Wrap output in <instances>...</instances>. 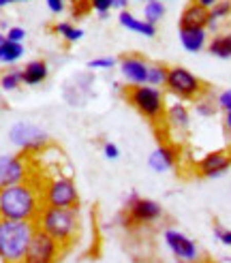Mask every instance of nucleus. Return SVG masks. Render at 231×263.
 I'll return each instance as SVG.
<instances>
[{"mask_svg": "<svg viewBox=\"0 0 231 263\" xmlns=\"http://www.w3.org/2000/svg\"><path fill=\"white\" fill-rule=\"evenodd\" d=\"M43 208L41 189L32 182H17L0 186V218L36 220Z\"/></svg>", "mask_w": 231, "mask_h": 263, "instance_id": "f257e3e1", "label": "nucleus"}, {"mask_svg": "<svg viewBox=\"0 0 231 263\" xmlns=\"http://www.w3.org/2000/svg\"><path fill=\"white\" fill-rule=\"evenodd\" d=\"M36 229L45 231L54 240H58L62 246H69L77 240L82 229L80 220V205L77 208H51L43 205L34 220Z\"/></svg>", "mask_w": 231, "mask_h": 263, "instance_id": "f03ea898", "label": "nucleus"}, {"mask_svg": "<svg viewBox=\"0 0 231 263\" xmlns=\"http://www.w3.org/2000/svg\"><path fill=\"white\" fill-rule=\"evenodd\" d=\"M34 231H36L34 220L0 218V261L22 263Z\"/></svg>", "mask_w": 231, "mask_h": 263, "instance_id": "7ed1b4c3", "label": "nucleus"}, {"mask_svg": "<svg viewBox=\"0 0 231 263\" xmlns=\"http://www.w3.org/2000/svg\"><path fill=\"white\" fill-rule=\"evenodd\" d=\"M126 101L133 109H137L141 116L150 122H163L165 118V109H167V103H165V95L163 90L157 86H148V84H141V86H128L126 88Z\"/></svg>", "mask_w": 231, "mask_h": 263, "instance_id": "20e7f679", "label": "nucleus"}, {"mask_svg": "<svg viewBox=\"0 0 231 263\" xmlns=\"http://www.w3.org/2000/svg\"><path fill=\"white\" fill-rule=\"evenodd\" d=\"M122 220L124 227H131V225H152L163 218V208L159 201H152V199H144L139 197L135 191H131L124 199V210L118 216Z\"/></svg>", "mask_w": 231, "mask_h": 263, "instance_id": "39448f33", "label": "nucleus"}, {"mask_svg": "<svg viewBox=\"0 0 231 263\" xmlns=\"http://www.w3.org/2000/svg\"><path fill=\"white\" fill-rule=\"evenodd\" d=\"M165 88L169 95H174L180 101H195L208 90L199 77L186 67H169Z\"/></svg>", "mask_w": 231, "mask_h": 263, "instance_id": "423d86ee", "label": "nucleus"}, {"mask_svg": "<svg viewBox=\"0 0 231 263\" xmlns=\"http://www.w3.org/2000/svg\"><path fill=\"white\" fill-rule=\"evenodd\" d=\"M43 205L51 208H77L80 205V193L75 182L69 176H56L41 189Z\"/></svg>", "mask_w": 231, "mask_h": 263, "instance_id": "0eeeda50", "label": "nucleus"}, {"mask_svg": "<svg viewBox=\"0 0 231 263\" xmlns=\"http://www.w3.org/2000/svg\"><path fill=\"white\" fill-rule=\"evenodd\" d=\"M62 251L64 246L58 240H54L41 229H36L22 263H58L62 257Z\"/></svg>", "mask_w": 231, "mask_h": 263, "instance_id": "6e6552de", "label": "nucleus"}, {"mask_svg": "<svg viewBox=\"0 0 231 263\" xmlns=\"http://www.w3.org/2000/svg\"><path fill=\"white\" fill-rule=\"evenodd\" d=\"M9 139L13 146H17L22 152H38L47 146V133L45 130L34 124V122H15L11 128H9Z\"/></svg>", "mask_w": 231, "mask_h": 263, "instance_id": "1a4fd4ad", "label": "nucleus"}, {"mask_svg": "<svg viewBox=\"0 0 231 263\" xmlns=\"http://www.w3.org/2000/svg\"><path fill=\"white\" fill-rule=\"evenodd\" d=\"M163 240L165 246L169 248V253L178 259V261H186V263H199L201 259V251L197 242L188 238L186 233L178 231V229H165L163 231Z\"/></svg>", "mask_w": 231, "mask_h": 263, "instance_id": "9d476101", "label": "nucleus"}, {"mask_svg": "<svg viewBox=\"0 0 231 263\" xmlns=\"http://www.w3.org/2000/svg\"><path fill=\"white\" fill-rule=\"evenodd\" d=\"M229 167H231V148H221L201 156L195 165V172L201 178H221L229 172Z\"/></svg>", "mask_w": 231, "mask_h": 263, "instance_id": "9b49d317", "label": "nucleus"}, {"mask_svg": "<svg viewBox=\"0 0 231 263\" xmlns=\"http://www.w3.org/2000/svg\"><path fill=\"white\" fill-rule=\"evenodd\" d=\"M148 67L150 62L139 56V54H126L118 60V69H120V75L122 80L128 84V86H141L148 82Z\"/></svg>", "mask_w": 231, "mask_h": 263, "instance_id": "f8f14e48", "label": "nucleus"}, {"mask_svg": "<svg viewBox=\"0 0 231 263\" xmlns=\"http://www.w3.org/2000/svg\"><path fill=\"white\" fill-rule=\"evenodd\" d=\"M28 163L24 154H3L0 156V186L17 184L28 180Z\"/></svg>", "mask_w": 231, "mask_h": 263, "instance_id": "ddd939ff", "label": "nucleus"}, {"mask_svg": "<svg viewBox=\"0 0 231 263\" xmlns=\"http://www.w3.org/2000/svg\"><path fill=\"white\" fill-rule=\"evenodd\" d=\"M163 120L167 122V126H169L174 133H186L190 128V109L184 105V101L178 99L171 105H167Z\"/></svg>", "mask_w": 231, "mask_h": 263, "instance_id": "4468645a", "label": "nucleus"}, {"mask_svg": "<svg viewBox=\"0 0 231 263\" xmlns=\"http://www.w3.org/2000/svg\"><path fill=\"white\" fill-rule=\"evenodd\" d=\"M178 39H180V45H182L188 54H199V51L208 47L210 32H208V28H180Z\"/></svg>", "mask_w": 231, "mask_h": 263, "instance_id": "2eb2a0df", "label": "nucleus"}, {"mask_svg": "<svg viewBox=\"0 0 231 263\" xmlns=\"http://www.w3.org/2000/svg\"><path fill=\"white\" fill-rule=\"evenodd\" d=\"M176 165H178V150L174 146H169V143H167V146H159L148 156V167L157 174L171 172Z\"/></svg>", "mask_w": 231, "mask_h": 263, "instance_id": "dca6fc26", "label": "nucleus"}, {"mask_svg": "<svg viewBox=\"0 0 231 263\" xmlns=\"http://www.w3.org/2000/svg\"><path fill=\"white\" fill-rule=\"evenodd\" d=\"M118 22L122 28H126L128 32H135L139 36H146V39H152V36H157V26L146 22L144 17H137L133 15L131 11H120L118 13Z\"/></svg>", "mask_w": 231, "mask_h": 263, "instance_id": "f3484780", "label": "nucleus"}, {"mask_svg": "<svg viewBox=\"0 0 231 263\" xmlns=\"http://www.w3.org/2000/svg\"><path fill=\"white\" fill-rule=\"evenodd\" d=\"M205 26H208V9L192 0L180 13V28H205Z\"/></svg>", "mask_w": 231, "mask_h": 263, "instance_id": "a211bd4d", "label": "nucleus"}, {"mask_svg": "<svg viewBox=\"0 0 231 263\" xmlns=\"http://www.w3.org/2000/svg\"><path fill=\"white\" fill-rule=\"evenodd\" d=\"M22 77L26 86H38L49 77V64L45 60H30L22 67Z\"/></svg>", "mask_w": 231, "mask_h": 263, "instance_id": "6ab92c4d", "label": "nucleus"}, {"mask_svg": "<svg viewBox=\"0 0 231 263\" xmlns=\"http://www.w3.org/2000/svg\"><path fill=\"white\" fill-rule=\"evenodd\" d=\"M231 17V0H218V3L208 9V32H218V26Z\"/></svg>", "mask_w": 231, "mask_h": 263, "instance_id": "aec40b11", "label": "nucleus"}, {"mask_svg": "<svg viewBox=\"0 0 231 263\" xmlns=\"http://www.w3.org/2000/svg\"><path fill=\"white\" fill-rule=\"evenodd\" d=\"M210 51V54L214 58H231V30L229 32H216L210 41H208V47H205Z\"/></svg>", "mask_w": 231, "mask_h": 263, "instance_id": "412c9836", "label": "nucleus"}, {"mask_svg": "<svg viewBox=\"0 0 231 263\" xmlns=\"http://www.w3.org/2000/svg\"><path fill=\"white\" fill-rule=\"evenodd\" d=\"M24 56V45L22 43H13V41H7L0 45V64H15L20 62Z\"/></svg>", "mask_w": 231, "mask_h": 263, "instance_id": "4be33fe9", "label": "nucleus"}, {"mask_svg": "<svg viewBox=\"0 0 231 263\" xmlns=\"http://www.w3.org/2000/svg\"><path fill=\"white\" fill-rule=\"evenodd\" d=\"M54 32H56L60 39H64L67 43L82 41L84 34H86L82 28H77V26H73L71 22H60V24H56V26H54Z\"/></svg>", "mask_w": 231, "mask_h": 263, "instance_id": "5701e85b", "label": "nucleus"}, {"mask_svg": "<svg viewBox=\"0 0 231 263\" xmlns=\"http://www.w3.org/2000/svg\"><path fill=\"white\" fill-rule=\"evenodd\" d=\"M192 103H195L192 107H195V111H197L201 118H212V116L218 111L216 97H210V92H208V90H205L203 95H201L199 99H195Z\"/></svg>", "mask_w": 231, "mask_h": 263, "instance_id": "b1692460", "label": "nucleus"}, {"mask_svg": "<svg viewBox=\"0 0 231 263\" xmlns=\"http://www.w3.org/2000/svg\"><path fill=\"white\" fill-rule=\"evenodd\" d=\"M24 86V77H22V69H9L0 75V90L3 92H15Z\"/></svg>", "mask_w": 231, "mask_h": 263, "instance_id": "393cba45", "label": "nucleus"}, {"mask_svg": "<svg viewBox=\"0 0 231 263\" xmlns=\"http://www.w3.org/2000/svg\"><path fill=\"white\" fill-rule=\"evenodd\" d=\"M167 71L169 67H165L161 62H150L148 67V86H157V88H165L167 84Z\"/></svg>", "mask_w": 231, "mask_h": 263, "instance_id": "a878e982", "label": "nucleus"}, {"mask_svg": "<svg viewBox=\"0 0 231 263\" xmlns=\"http://www.w3.org/2000/svg\"><path fill=\"white\" fill-rule=\"evenodd\" d=\"M165 11H167L165 3H161V0H146V5H144V20L157 26L165 17Z\"/></svg>", "mask_w": 231, "mask_h": 263, "instance_id": "bb28decb", "label": "nucleus"}, {"mask_svg": "<svg viewBox=\"0 0 231 263\" xmlns=\"http://www.w3.org/2000/svg\"><path fill=\"white\" fill-rule=\"evenodd\" d=\"M116 64H118V60L111 58V56H99V58H92L88 62V69L90 71H109L116 67Z\"/></svg>", "mask_w": 231, "mask_h": 263, "instance_id": "cd10ccee", "label": "nucleus"}, {"mask_svg": "<svg viewBox=\"0 0 231 263\" xmlns=\"http://www.w3.org/2000/svg\"><path fill=\"white\" fill-rule=\"evenodd\" d=\"M90 9L97 11L99 15L105 20V17H107V13L113 9V0H90Z\"/></svg>", "mask_w": 231, "mask_h": 263, "instance_id": "c85d7f7f", "label": "nucleus"}, {"mask_svg": "<svg viewBox=\"0 0 231 263\" xmlns=\"http://www.w3.org/2000/svg\"><path fill=\"white\" fill-rule=\"evenodd\" d=\"M216 105H218V109L221 111H231V88H225V90H221L216 95Z\"/></svg>", "mask_w": 231, "mask_h": 263, "instance_id": "c756f323", "label": "nucleus"}, {"mask_svg": "<svg viewBox=\"0 0 231 263\" xmlns=\"http://www.w3.org/2000/svg\"><path fill=\"white\" fill-rule=\"evenodd\" d=\"M214 238H216V242H221L223 246L231 248V229H227L223 225H214Z\"/></svg>", "mask_w": 231, "mask_h": 263, "instance_id": "7c9ffc66", "label": "nucleus"}, {"mask_svg": "<svg viewBox=\"0 0 231 263\" xmlns=\"http://www.w3.org/2000/svg\"><path fill=\"white\" fill-rule=\"evenodd\" d=\"M5 34L13 43H24V39H26V30L22 28V26H11V28H7Z\"/></svg>", "mask_w": 231, "mask_h": 263, "instance_id": "2f4dec72", "label": "nucleus"}, {"mask_svg": "<svg viewBox=\"0 0 231 263\" xmlns=\"http://www.w3.org/2000/svg\"><path fill=\"white\" fill-rule=\"evenodd\" d=\"M103 156L109 161H116V159H120V148L116 146L113 141H105L103 143Z\"/></svg>", "mask_w": 231, "mask_h": 263, "instance_id": "473e14b6", "label": "nucleus"}, {"mask_svg": "<svg viewBox=\"0 0 231 263\" xmlns=\"http://www.w3.org/2000/svg\"><path fill=\"white\" fill-rule=\"evenodd\" d=\"M45 5L54 15H60V13L67 9V0H45Z\"/></svg>", "mask_w": 231, "mask_h": 263, "instance_id": "72a5a7b5", "label": "nucleus"}, {"mask_svg": "<svg viewBox=\"0 0 231 263\" xmlns=\"http://www.w3.org/2000/svg\"><path fill=\"white\" fill-rule=\"evenodd\" d=\"M126 7H128V0H113L116 11H126Z\"/></svg>", "mask_w": 231, "mask_h": 263, "instance_id": "f704fd0d", "label": "nucleus"}, {"mask_svg": "<svg viewBox=\"0 0 231 263\" xmlns=\"http://www.w3.org/2000/svg\"><path fill=\"white\" fill-rule=\"evenodd\" d=\"M195 3H199V5L205 7V9H212V7L218 3V0H195Z\"/></svg>", "mask_w": 231, "mask_h": 263, "instance_id": "c9c22d12", "label": "nucleus"}, {"mask_svg": "<svg viewBox=\"0 0 231 263\" xmlns=\"http://www.w3.org/2000/svg\"><path fill=\"white\" fill-rule=\"evenodd\" d=\"M223 122H225V128H227V133L231 135V111H227V114H225V120H223Z\"/></svg>", "mask_w": 231, "mask_h": 263, "instance_id": "e433bc0d", "label": "nucleus"}, {"mask_svg": "<svg viewBox=\"0 0 231 263\" xmlns=\"http://www.w3.org/2000/svg\"><path fill=\"white\" fill-rule=\"evenodd\" d=\"M5 41H7V34H5V32H0V45H3Z\"/></svg>", "mask_w": 231, "mask_h": 263, "instance_id": "4c0bfd02", "label": "nucleus"}, {"mask_svg": "<svg viewBox=\"0 0 231 263\" xmlns=\"http://www.w3.org/2000/svg\"><path fill=\"white\" fill-rule=\"evenodd\" d=\"M7 5H11V0H0V9L7 7Z\"/></svg>", "mask_w": 231, "mask_h": 263, "instance_id": "58836bf2", "label": "nucleus"}, {"mask_svg": "<svg viewBox=\"0 0 231 263\" xmlns=\"http://www.w3.org/2000/svg\"><path fill=\"white\" fill-rule=\"evenodd\" d=\"M11 3H28V0H11Z\"/></svg>", "mask_w": 231, "mask_h": 263, "instance_id": "ea45409f", "label": "nucleus"}, {"mask_svg": "<svg viewBox=\"0 0 231 263\" xmlns=\"http://www.w3.org/2000/svg\"><path fill=\"white\" fill-rule=\"evenodd\" d=\"M174 263H186V261H174Z\"/></svg>", "mask_w": 231, "mask_h": 263, "instance_id": "a19ab883", "label": "nucleus"}, {"mask_svg": "<svg viewBox=\"0 0 231 263\" xmlns=\"http://www.w3.org/2000/svg\"><path fill=\"white\" fill-rule=\"evenodd\" d=\"M161 3H169V0H161Z\"/></svg>", "mask_w": 231, "mask_h": 263, "instance_id": "79ce46f5", "label": "nucleus"}, {"mask_svg": "<svg viewBox=\"0 0 231 263\" xmlns=\"http://www.w3.org/2000/svg\"><path fill=\"white\" fill-rule=\"evenodd\" d=\"M227 261H229V263H231V257H227Z\"/></svg>", "mask_w": 231, "mask_h": 263, "instance_id": "37998d69", "label": "nucleus"}, {"mask_svg": "<svg viewBox=\"0 0 231 263\" xmlns=\"http://www.w3.org/2000/svg\"><path fill=\"white\" fill-rule=\"evenodd\" d=\"M144 3H146V0H144Z\"/></svg>", "mask_w": 231, "mask_h": 263, "instance_id": "c03bdc74", "label": "nucleus"}]
</instances>
